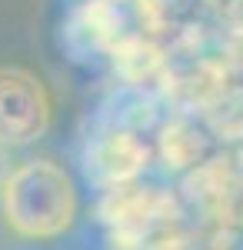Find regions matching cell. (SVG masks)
Segmentation results:
<instances>
[{"label":"cell","instance_id":"cell-1","mask_svg":"<svg viewBox=\"0 0 243 250\" xmlns=\"http://www.w3.org/2000/svg\"><path fill=\"white\" fill-rule=\"evenodd\" d=\"M0 207L7 227L30 240H50L70 230L77 217V190L70 173L54 160H27L3 177Z\"/></svg>","mask_w":243,"mask_h":250},{"label":"cell","instance_id":"cell-2","mask_svg":"<svg viewBox=\"0 0 243 250\" xmlns=\"http://www.w3.org/2000/svg\"><path fill=\"white\" fill-rule=\"evenodd\" d=\"M50 127V94L30 70L0 67V147H27Z\"/></svg>","mask_w":243,"mask_h":250},{"label":"cell","instance_id":"cell-4","mask_svg":"<svg viewBox=\"0 0 243 250\" xmlns=\"http://www.w3.org/2000/svg\"><path fill=\"white\" fill-rule=\"evenodd\" d=\"M117 40H120V14L110 0H87L63 23V43L77 60L94 57L110 47L117 50Z\"/></svg>","mask_w":243,"mask_h":250},{"label":"cell","instance_id":"cell-5","mask_svg":"<svg viewBox=\"0 0 243 250\" xmlns=\"http://www.w3.org/2000/svg\"><path fill=\"white\" fill-rule=\"evenodd\" d=\"M3 177L7 173H3V147H0V184H3Z\"/></svg>","mask_w":243,"mask_h":250},{"label":"cell","instance_id":"cell-3","mask_svg":"<svg viewBox=\"0 0 243 250\" xmlns=\"http://www.w3.org/2000/svg\"><path fill=\"white\" fill-rule=\"evenodd\" d=\"M147 147L143 140L133 134V130H120L113 127L107 134H97L83 154V170L87 177L107 187V190H117L120 184L133 180L137 173L147 167Z\"/></svg>","mask_w":243,"mask_h":250}]
</instances>
